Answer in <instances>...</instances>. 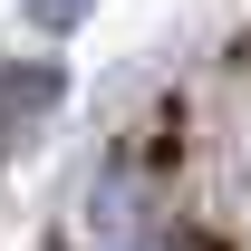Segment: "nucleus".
Returning a JSON list of instances; mask_svg holds the SVG:
<instances>
[{"instance_id":"f257e3e1","label":"nucleus","mask_w":251,"mask_h":251,"mask_svg":"<svg viewBox=\"0 0 251 251\" xmlns=\"http://www.w3.org/2000/svg\"><path fill=\"white\" fill-rule=\"evenodd\" d=\"M49 97H58V68H0V145H10V126L29 135Z\"/></svg>"},{"instance_id":"f03ea898","label":"nucleus","mask_w":251,"mask_h":251,"mask_svg":"<svg viewBox=\"0 0 251 251\" xmlns=\"http://www.w3.org/2000/svg\"><path fill=\"white\" fill-rule=\"evenodd\" d=\"M39 20H49V29H68V20H77V10H87V0H29Z\"/></svg>"},{"instance_id":"7ed1b4c3","label":"nucleus","mask_w":251,"mask_h":251,"mask_svg":"<svg viewBox=\"0 0 251 251\" xmlns=\"http://www.w3.org/2000/svg\"><path fill=\"white\" fill-rule=\"evenodd\" d=\"M106 251H155V242H106Z\"/></svg>"}]
</instances>
